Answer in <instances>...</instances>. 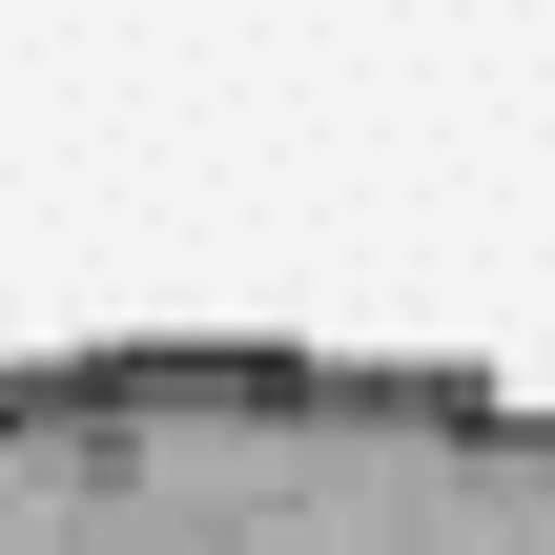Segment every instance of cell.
Returning <instances> with one entry per match:
<instances>
[{
  "label": "cell",
  "mask_w": 555,
  "mask_h": 555,
  "mask_svg": "<svg viewBox=\"0 0 555 555\" xmlns=\"http://www.w3.org/2000/svg\"><path fill=\"white\" fill-rule=\"evenodd\" d=\"M0 555H555V391L268 330L21 350Z\"/></svg>",
  "instance_id": "cell-1"
}]
</instances>
